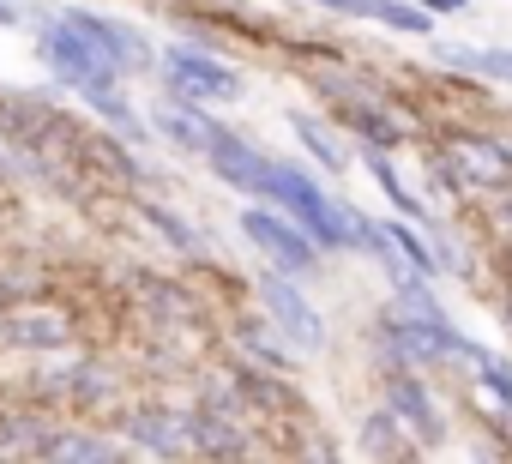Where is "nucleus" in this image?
I'll use <instances>...</instances> for the list:
<instances>
[{"mask_svg":"<svg viewBox=\"0 0 512 464\" xmlns=\"http://www.w3.org/2000/svg\"><path fill=\"white\" fill-rule=\"evenodd\" d=\"M482 380H488V392H494V398H500V404H506V410H512V374H506V368H500V362H494V356H488V362H482Z\"/></svg>","mask_w":512,"mask_h":464,"instance_id":"nucleus-22","label":"nucleus"},{"mask_svg":"<svg viewBox=\"0 0 512 464\" xmlns=\"http://www.w3.org/2000/svg\"><path fill=\"white\" fill-rule=\"evenodd\" d=\"M151 127H157L163 139H175L181 151H211V139L223 133L211 115H199V109H193V97H175V91L151 109Z\"/></svg>","mask_w":512,"mask_h":464,"instance_id":"nucleus-8","label":"nucleus"},{"mask_svg":"<svg viewBox=\"0 0 512 464\" xmlns=\"http://www.w3.org/2000/svg\"><path fill=\"white\" fill-rule=\"evenodd\" d=\"M362 163H368V175L380 181V193H386V199H392V205H398V211H404L410 223H428V211H422V199H416V193L404 187V175L392 169V157H386V151H374V145H368V157H362Z\"/></svg>","mask_w":512,"mask_h":464,"instance_id":"nucleus-10","label":"nucleus"},{"mask_svg":"<svg viewBox=\"0 0 512 464\" xmlns=\"http://www.w3.org/2000/svg\"><path fill=\"white\" fill-rule=\"evenodd\" d=\"M350 127H356L374 151H398V145H404V127H398L386 109H374V103H350Z\"/></svg>","mask_w":512,"mask_h":464,"instance_id":"nucleus-11","label":"nucleus"},{"mask_svg":"<svg viewBox=\"0 0 512 464\" xmlns=\"http://www.w3.org/2000/svg\"><path fill=\"white\" fill-rule=\"evenodd\" d=\"M205 157H211L217 181H223V187H235V193H260L266 163H272V157H266L260 145H253V139H241V133H229V127L211 139V151H205Z\"/></svg>","mask_w":512,"mask_h":464,"instance_id":"nucleus-7","label":"nucleus"},{"mask_svg":"<svg viewBox=\"0 0 512 464\" xmlns=\"http://www.w3.org/2000/svg\"><path fill=\"white\" fill-rule=\"evenodd\" d=\"M398 308L404 314H422V320H446V308H440V296L428 290V272H398Z\"/></svg>","mask_w":512,"mask_h":464,"instance_id":"nucleus-14","label":"nucleus"},{"mask_svg":"<svg viewBox=\"0 0 512 464\" xmlns=\"http://www.w3.org/2000/svg\"><path fill=\"white\" fill-rule=\"evenodd\" d=\"M241 236L260 248L278 272H290V278H302V272H314L320 260H326V248L308 236V229L290 217V211H266V205H247L241 211Z\"/></svg>","mask_w":512,"mask_h":464,"instance_id":"nucleus-2","label":"nucleus"},{"mask_svg":"<svg viewBox=\"0 0 512 464\" xmlns=\"http://www.w3.org/2000/svg\"><path fill=\"white\" fill-rule=\"evenodd\" d=\"M43 61L55 67V79L61 85H73V91H91V85H115V67L91 49V37L85 31H73L67 19H55V25H43Z\"/></svg>","mask_w":512,"mask_h":464,"instance_id":"nucleus-4","label":"nucleus"},{"mask_svg":"<svg viewBox=\"0 0 512 464\" xmlns=\"http://www.w3.org/2000/svg\"><path fill=\"white\" fill-rule=\"evenodd\" d=\"M0 25H19V7H7V0H0Z\"/></svg>","mask_w":512,"mask_h":464,"instance_id":"nucleus-26","label":"nucleus"},{"mask_svg":"<svg viewBox=\"0 0 512 464\" xmlns=\"http://www.w3.org/2000/svg\"><path fill=\"white\" fill-rule=\"evenodd\" d=\"M49 452H55V458H115L121 446L91 440V434H55V440H49Z\"/></svg>","mask_w":512,"mask_h":464,"instance_id":"nucleus-20","label":"nucleus"},{"mask_svg":"<svg viewBox=\"0 0 512 464\" xmlns=\"http://www.w3.org/2000/svg\"><path fill=\"white\" fill-rule=\"evenodd\" d=\"M386 236L398 242V254H404L416 272H428V278H434V254H428V242H422L416 229H410V217H404V223H386Z\"/></svg>","mask_w":512,"mask_h":464,"instance_id":"nucleus-19","label":"nucleus"},{"mask_svg":"<svg viewBox=\"0 0 512 464\" xmlns=\"http://www.w3.org/2000/svg\"><path fill=\"white\" fill-rule=\"evenodd\" d=\"M410 446V428H398V410H380V416H368V434H362V452H404Z\"/></svg>","mask_w":512,"mask_h":464,"instance_id":"nucleus-17","label":"nucleus"},{"mask_svg":"<svg viewBox=\"0 0 512 464\" xmlns=\"http://www.w3.org/2000/svg\"><path fill=\"white\" fill-rule=\"evenodd\" d=\"M422 7H428V13L440 19V13H464V7H470V0H422Z\"/></svg>","mask_w":512,"mask_h":464,"instance_id":"nucleus-25","label":"nucleus"},{"mask_svg":"<svg viewBox=\"0 0 512 464\" xmlns=\"http://www.w3.org/2000/svg\"><path fill=\"white\" fill-rule=\"evenodd\" d=\"M260 193L278 205V211H290L308 236L326 248V254H338V248H350V205L344 199H332V187L326 181H314L308 169H296V163H266V181H260Z\"/></svg>","mask_w":512,"mask_h":464,"instance_id":"nucleus-1","label":"nucleus"},{"mask_svg":"<svg viewBox=\"0 0 512 464\" xmlns=\"http://www.w3.org/2000/svg\"><path fill=\"white\" fill-rule=\"evenodd\" d=\"M163 79H169L175 97H193V103H235L241 97V73L223 67L205 49H187V43H169L163 49Z\"/></svg>","mask_w":512,"mask_h":464,"instance_id":"nucleus-3","label":"nucleus"},{"mask_svg":"<svg viewBox=\"0 0 512 464\" xmlns=\"http://www.w3.org/2000/svg\"><path fill=\"white\" fill-rule=\"evenodd\" d=\"M260 302H266V320H272L290 344H302V350H320V344H326V320H320V308L302 296V284H296L290 272H266V278H260Z\"/></svg>","mask_w":512,"mask_h":464,"instance_id":"nucleus-5","label":"nucleus"},{"mask_svg":"<svg viewBox=\"0 0 512 464\" xmlns=\"http://www.w3.org/2000/svg\"><path fill=\"white\" fill-rule=\"evenodd\" d=\"M374 25L404 31V37H434V13H428V7H410V0H380Z\"/></svg>","mask_w":512,"mask_h":464,"instance_id":"nucleus-15","label":"nucleus"},{"mask_svg":"<svg viewBox=\"0 0 512 464\" xmlns=\"http://www.w3.org/2000/svg\"><path fill=\"white\" fill-rule=\"evenodd\" d=\"M127 440L145 446V452H181V446H187V434H181L175 416H133V422H127Z\"/></svg>","mask_w":512,"mask_h":464,"instance_id":"nucleus-12","label":"nucleus"},{"mask_svg":"<svg viewBox=\"0 0 512 464\" xmlns=\"http://www.w3.org/2000/svg\"><path fill=\"white\" fill-rule=\"evenodd\" d=\"M386 404H392V410H398V422H410L428 446H440V410H434V398H428V386H422V380H410V374L386 380Z\"/></svg>","mask_w":512,"mask_h":464,"instance_id":"nucleus-9","label":"nucleus"},{"mask_svg":"<svg viewBox=\"0 0 512 464\" xmlns=\"http://www.w3.org/2000/svg\"><path fill=\"white\" fill-rule=\"evenodd\" d=\"M314 7H326V13H350V19H374V13H380V0H314Z\"/></svg>","mask_w":512,"mask_h":464,"instance_id":"nucleus-23","label":"nucleus"},{"mask_svg":"<svg viewBox=\"0 0 512 464\" xmlns=\"http://www.w3.org/2000/svg\"><path fill=\"white\" fill-rule=\"evenodd\" d=\"M446 61H458V67H476V73H494V79H512V55H500V49H476V55H458V49H446Z\"/></svg>","mask_w":512,"mask_h":464,"instance_id":"nucleus-21","label":"nucleus"},{"mask_svg":"<svg viewBox=\"0 0 512 464\" xmlns=\"http://www.w3.org/2000/svg\"><path fill=\"white\" fill-rule=\"evenodd\" d=\"M290 133H296V139H302V145L314 151V163H320V169H332V175H338V169H350V157H344V151H338V145L326 139V127H314V121H308L302 109L290 115Z\"/></svg>","mask_w":512,"mask_h":464,"instance_id":"nucleus-16","label":"nucleus"},{"mask_svg":"<svg viewBox=\"0 0 512 464\" xmlns=\"http://www.w3.org/2000/svg\"><path fill=\"white\" fill-rule=\"evenodd\" d=\"M85 103H91V109H103V115H109L127 139H145V121H139V115L127 109V97H115L109 85H91V91H85Z\"/></svg>","mask_w":512,"mask_h":464,"instance_id":"nucleus-18","label":"nucleus"},{"mask_svg":"<svg viewBox=\"0 0 512 464\" xmlns=\"http://www.w3.org/2000/svg\"><path fill=\"white\" fill-rule=\"evenodd\" d=\"M458 175H470L476 187L506 175V151L500 145H482V139H458Z\"/></svg>","mask_w":512,"mask_h":464,"instance_id":"nucleus-13","label":"nucleus"},{"mask_svg":"<svg viewBox=\"0 0 512 464\" xmlns=\"http://www.w3.org/2000/svg\"><path fill=\"white\" fill-rule=\"evenodd\" d=\"M61 19H67L73 31H85V37H91V49H97L115 73H139V67H151V49L139 43V31H133V25L103 19V13H91V7H67Z\"/></svg>","mask_w":512,"mask_h":464,"instance_id":"nucleus-6","label":"nucleus"},{"mask_svg":"<svg viewBox=\"0 0 512 464\" xmlns=\"http://www.w3.org/2000/svg\"><path fill=\"white\" fill-rule=\"evenodd\" d=\"M13 338H19V344H61V326H49V320H31V326H19Z\"/></svg>","mask_w":512,"mask_h":464,"instance_id":"nucleus-24","label":"nucleus"}]
</instances>
